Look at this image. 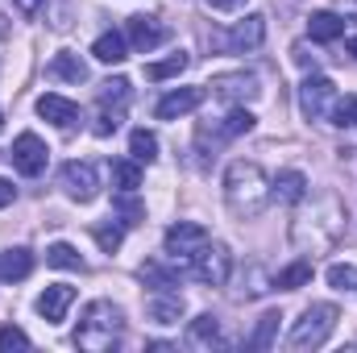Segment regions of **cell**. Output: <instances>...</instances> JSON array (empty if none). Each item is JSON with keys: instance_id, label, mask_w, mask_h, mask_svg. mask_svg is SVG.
Instances as JSON below:
<instances>
[{"instance_id": "obj_1", "label": "cell", "mask_w": 357, "mask_h": 353, "mask_svg": "<svg viewBox=\"0 0 357 353\" xmlns=\"http://www.w3.org/2000/svg\"><path fill=\"white\" fill-rule=\"evenodd\" d=\"M225 200H229V208H233L237 216H258L270 204L266 171H262L258 163H245V158L229 163V171H225Z\"/></svg>"}, {"instance_id": "obj_2", "label": "cell", "mask_w": 357, "mask_h": 353, "mask_svg": "<svg viewBox=\"0 0 357 353\" xmlns=\"http://www.w3.org/2000/svg\"><path fill=\"white\" fill-rule=\"evenodd\" d=\"M116 337H121V312L108 299L88 303V312H84V320L75 329V345L79 350H91V353H104V350L116 345Z\"/></svg>"}, {"instance_id": "obj_3", "label": "cell", "mask_w": 357, "mask_h": 353, "mask_svg": "<svg viewBox=\"0 0 357 353\" xmlns=\"http://www.w3.org/2000/svg\"><path fill=\"white\" fill-rule=\"evenodd\" d=\"M337 320H341L337 303H312V308L295 320L287 345H291V350H320V345L337 333Z\"/></svg>"}, {"instance_id": "obj_4", "label": "cell", "mask_w": 357, "mask_h": 353, "mask_svg": "<svg viewBox=\"0 0 357 353\" xmlns=\"http://www.w3.org/2000/svg\"><path fill=\"white\" fill-rule=\"evenodd\" d=\"M337 104H341V91H337V84H333L328 75H307V80H303V88H299V108H303L307 121H333Z\"/></svg>"}, {"instance_id": "obj_5", "label": "cell", "mask_w": 357, "mask_h": 353, "mask_svg": "<svg viewBox=\"0 0 357 353\" xmlns=\"http://www.w3.org/2000/svg\"><path fill=\"white\" fill-rule=\"evenodd\" d=\"M187 274L195 283H208V287H225L229 274H233V254L225 246H204L187 258Z\"/></svg>"}, {"instance_id": "obj_6", "label": "cell", "mask_w": 357, "mask_h": 353, "mask_svg": "<svg viewBox=\"0 0 357 353\" xmlns=\"http://www.w3.org/2000/svg\"><path fill=\"white\" fill-rule=\"evenodd\" d=\"M8 158H13V167H17L25 179H38L42 171H46V163H50V150H46V142H42L38 133H21V137L13 142Z\"/></svg>"}, {"instance_id": "obj_7", "label": "cell", "mask_w": 357, "mask_h": 353, "mask_svg": "<svg viewBox=\"0 0 357 353\" xmlns=\"http://www.w3.org/2000/svg\"><path fill=\"white\" fill-rule=\"evenodd\" d=\"M167 33H171V29H167L158 17H146V13H133V17L125 21V38H129V46L142 50V54L158 50V46L167 42Z\"/></svg>"}, {"instance_id": "obj_8", "label": "cell", "mask_w": 357, "mask_h": 353, "mask_svg": "<svg viewBox=\"0 0 357 353\" xmlns=\"http://www.w3.org/2000/svg\"><path fill=\"white\" fill-rule=\"evenodd\" d=\"M162 246H167V254H171V258H191L195 250H204V246H208V229H204V225H195V220H178V225L167 229Z\"/></svg>"}, {"instance_id": "obj_9", "label": "cell", "mask_w": 357, "mask_h": 353, "mask_svg": "<svg viewBox=\"0 0 357 353\" xmlns=\"http://www.w3.org/2000/svg\"><path fill=\"white\" fill-rule=\"evenodd\" d=\"M59 183H63V191H67L71 200H79V204L96 200V191H100V175H96L91 163H67L63 175H59Z\"/></svg>"}, {"instance_id": "obj_10", "label": "cell", "mask_w": 357, "mask_h": 353, "mask_svg": "<svg viewBox=\"0 0 357 353\" xmlns=\"http://www.w3.org/2000/svg\"><path fill=\"white\" fill-rule=\"evenodd\" d=\"M266 42V17L262 13H250L245 21H237L233 25V33L225 38V46L229 50H258Z\"/></svg>"}, {"instance_id": "obj_11", "label": "cell", "mask_w": 357, "mask_h": 353, "mask_svg": "<svg viewBox=\"0 0 357 353\" xmlns=\"http://www.w3.org/2000/svg\"><path fill=\"white\" fill-rule=\"evenodd\" d=\"M204 104V88H178L171 96H162L158 100V121H175V117H187V112H195Z\"/></svg>"}, {"instance_id": "obj_12", "label": "cell", "mask_w": 357, "mask_h": 353, "mask_svg": "<svg viewBox=\"0 0 357 353\" xmlns=\"http://www.w3.org/2000/svg\"><path fill=\"white\" fill-rule=\"evenodd\" d=\"M71 303H75V287H67V283H54V287H46V291L38 295V312H42L50 324H59Z\"/></svg>"}, {"instance_id": "obj_13", "label": "cell", "mask_w": 357, "mask_h": 353, "mask_svg": "<svg viewBox=\"0 0 357 353\" xmlns=\"http://www.w3.org/2000/svg\"><path fill=\"white\" fill-rule=\"evenodd\" d=\"M212 91H216L220 100H254L262 88H258V75L237 71V75H216V80H212Z\"/></svg>"}, {"instance_id": "obj_14", "label": "cell", "mask_w": 357, "mask_h": 353, "mask_svg": "<svg viewBox=\"0 0 357 353\" xmlns=\"http://www.w3.org/2000/svg\"><path fill=\"white\" fill-rule=\"evenodd\" d=\"M38 112L46 117V121H54L59 129H71V125H79L84 117H79V104H71V100H63V96H42L38 100Z\"/></svg>"}, {"instance_id": "obj_15", "label": "cell", "mask_w": 357, "mask_h": 353, "mask_svg": "<svg viewBox=\"0 0 357 353\" xmlns=\"http://www.w3.org/2000/svg\"><path fill=\"white\" fill-rule=\"evenodd\" d=\"M307 195V175L303 171H282V175L270 183V200H282V204H299Z\"/></svg>"}, {"instance_id": "obj_16", "label": "cell", "mask_w": 357, "mask_h": 353, "mask_svg": "<svg viewBox=\"0 0 357 353\" xmlns=\"http://www.w3.org/2000/svg\"><path fill=\"white\" fill-rule=\"evenodd\" d=\"M50 75H54V80H67V84H88V63H84L79 54L63 50V54L50 59Z\"/></svg>"}, {"instance_id": "obj_17", "label": "cell", "mask_w": 357, "mask_h": 353, "mask_svg": "<svg viewBox=\"0 0 357 353\" xmlns=\"http://www.w3.org/2000/svg\"><path fill=\"white\" fill-rule=\"evenodd\" d=\"M307 33H312V42H337L345 33V17H337V13H312L307 17Z\"/></svg>"}, {"instance_id": "obj_18", "label": "cell", "mask_w": 357, "mask_h": 353, "mask_svg": "<svg viewBox=\"0 0 357 353\" xmlns=\"http://www.w3.org/2000/svg\"><path fill=\"white\" fill-rule=\"evenodd\" d=\"M29 270H33V254H29V250L17 246V250H4V254H0V283H17V278H25Z\"/></svg>"}, {"instance_id": "obj_19", "label": "cell", "mask_w": 357, "mask_h": 353, "mask_svg": "<svg viewBox=\"0 0 357 353\" xmlns=\"http://www.w3.org/2000/svg\"><path fill=\"white\" fill-rule=\"evenodd\" d=\"M91 54H96L100 63H125V33H121V29L100 33L96 46H91Z\"/></svg>"}, {"instance_id": "obj_20", "label": "cell", "mask_w": 357, "mask_h": 353, "mask_svg": "<svg viewBox=\"0 0 357 353\" xmlns=\"http://www.w3.org/2000/svg\"><path fill=\"white\" fill-rule=\"evenodd\" d=\"M250 129H254V112H250V108H233V112L216 125L212 137H216V142H229V137H241V133H250Z\"/></svg>"}, {"instance_id": "obj_21", "label": "cell", "mask_w": 357, "mask_h": 353, "mask_svg": "<svg viewBox=\"0 0 357 353\" xmlns=\"http://www.w3.org/2000/svg\"><path fill=\"white\" fill-rule=\"evenodd\" d=\"M108 171H112V187H116V191H137V187H142V167H137V158H133V163H129V158H116Z\"/></svg>"}, {"instance_id": "obj_22", "label": "cell", "mask_w": 357, "mask_h": 353, "mask_svg": "<svg viewBox=\"0 0 357 353\" xmlns=\"http://www.w3.org/2000/svg\"><path fill=\"white\" fill-rule=\"evenodd\" d=\"M150 316L158 324H178L183 320V295H154L150 299Z\"/></svg>"}, {"instance_id": "obj_23", "label": "cell", "mask_w": 357, "mask_h": 353, "mask_svg": "<svg viewBox=\"0 0 357 353\" xmlns=\"http://www.w3.org/2000/svg\"><path fill=\"white\" fill-rule=\"evenodd\" d=\"M146 283H154V287H175L178 278L187 274V266H162V262H142V270H137Z\"/></svg>"}, {"instance_id": "obj_24", "label": "cell", "mask_w": 357, "mask_h": 353, "mask_svg": "<svg viewBox=\"0 0 357 353\" xmlns=\"http://www.w3.org/2000/svg\"><path fill=\"white\" fill-rule=\"evenodd\" d=\"M303 283H312V262L307 258H299V262H291L287 270L274 274V287H282V291H299Z\"/></svg>"}, {"instance_id": "obj_25", "label": "cell", "mask_w": 357, "mask_h": 353, "mask_svg": "<svg viewBox=\"0 0 357 353\" xmlns=\"http://www.w3.org/2000/svg\"><path fill=\"white\" fill-rule=\"evenodd\" d=\"M129 154H133L137 163H154V158H158V137H154L150 129H133V133H129Z\"/></svg>"}, {"instance_id": "obj_26", "label": "cell", "mask_w": 357, "mask_h": 353, "mask_svg": "<svg viewBox=\"0 0 357 353\" xmlns=\"http://www.w3.org/2000/svg\"><path fill=\"white\" fill-rule=\"evenodd\" d=\"M187 341H191V345H216V341H220V324H216V316H195L191 329H187Z\"/></svg>"}, {"instance_id": "obj_27", "label": "cell", "mask_w": 357, "mask_h": 353, "mask_svg": "<svg viewBox=\"0 0 357 353\" xmlns=\"http://www.w3.org/2000/svg\"><path fill=\"white\" fill-rule=\"evenodd\" d=\"M278 312H262L258 316V329H254V337H250V350H270L274 345V337H278Z\"/></svg>"}, {"instance_id": "obj_28", "label": "cell", "mask_w": 357, "mask_h": 353, "mask_svg": "<svg viewBox=\"0 0 357 353\" xmlns=\"http://www.w3.org/2000/svg\"><path fill=\"white\" fill-rule=\"evenodd\" d=\"M46 262L59 266V270H84V258H79L75 246H67V241H54V246L46 250Z\"/></svg>"}, {"instance_id": "obj_29", "label": "cell", "mask_w": 357, "mask_h": 353, "mask_svg": "<svg viewBox=\"0 0 357 353\" xmlns=\"http://www.w3.org/2000/svg\"><path fill=\"white\" fill-rule=\"evenodd\" d=\"M187 63H191V59L178 50V54L162 59V63H150V67H146V80H154V84H158V80H171V75H178V71H187Z\"/></svg>"}, {"instance_id": "obj_30", "label": "cell", "mask_w": 357, "mask_h": 353, "mask_svg": "<svg viewBox=\"0 0 357 353\" xmlns=\"http://www.w3.org/2000/svg\"><path fill=\"white\" fill-rule=\"evenodd\" d=\"M121 121H125V112H121V108H112V104H100L91 133H96V137H112V133L121 129Z\"/></svg>"}, {"instance_id": "obj_31", "label": "cell", "mask_w": 357, "mask_h": 353, "mask_svg": "<svg viewBox=\"0 0 357 353\" xmlns=\"http://www.w3.org/2000/svg\"><path fill=\"white\" fill-rule=\"evenodd\" d=\"M125 100H129V80H125V75H116V80H108V84H100V104H112V108H125Z\"/></svg>"}, {"instance_id": "obj_32", "label": "cell", "mask_w": 357, "mask_h": 353, "mask_svg": "<svg viewBox=\"0 0 357 353\" xmlns=\"http://www.w3.org/2000/svg\"><path fill=\"white\" fill-rule=\"evenodd\" d=\"M91 237H96V246H100L104 254H112V250H121L125 229H121V225H96V229H91Z\"/></svg>"}, {"instance_id": "obj_33", "label": "cell", "mask_w": 357, "mask_h": 353, "mask_svg": "<svg viewBox=\"0 0 357 353\" xmlns=\"http://www.w3.org/2000/svg\"><path fill=\"white\" fill-rule=\"evenodd\" d=\"M116 212L125 216V225H142V220H146V208L133 200V191H121V195H116Z\"/></svg>"}, {"instance_id": "obj_34", "label": "cell", "mask_w": 357, "mask_h": 353, "mask_svg": "<svg viewBox=\"0 0 357 353\" xmlns=\"http://www.w3.org/2000/svg\"><path fill=\"white\" fill-rule=\"evenodd\" d=\"M328 283L337 287V291H345V287H357V270L349 262H337L328 266Z\"/></svg>"}, {"instance_id": "obj_35", "label": "cell", "mask_w": 357, "mask_h": 353, "mask_svg": "<svg viewBox=\"0 0 357 353\" xmlns=\"http://www.w3.org/2000/svg\"><path fill=\"white\" fill-rule=\"evenodd\" d=\"M0 350H4V353H8V350H29V337H25L21 329L4 324V329H0Z\"/></svg>"}, {"instance_id": "obj_36", "label": "cell", "mask_w": 357, "mask_h": 353, "mask_svg": "<svg viewBox=\"0 0 357 353\" xmlns=\"http://www.w3.org/2000/svg\"><path fill=\"white\" fill-rule=\"evenodd\" d=\"M13 4H17V13H21V17H33L46 0H13Z\"/></svg>"}, {"instance_id": "obj_37", "label": "cell", "mask_w": 357, "mask_h": 353, "mask_svg": "<svg viewBox=\"0 0 357 353\" xmlns=\"http://www.w3.org/2000/svg\"><path fill=\"white\" fill-rule=\"evenodd\" d=\"M13 200H17V187H13L8 179H0V208H8Z\"/></svg>"}, {"instance_id": "obj_38", "label": "cell", "mask_w": 357, "mask_h": 353, "mask_svg": "<svg viewBox=\"0 0 357 353\" xmlns=\"http://www.w3.org/2000/svg\"><path fill=\"white\" fill-rule=\"evenodd\" d=\"M295 63H299V67H316V59L307 54V46H303V42L295 46Z\"/></svg>"}, {"instance_id": "obj_39", "label": "cell", "mask_w": 357, "mask_h": 353, "mask_svg": "<svg viewBox=\"0 0 357 353\" xmlns=\"http://www.w3.org/2000/svg\"><path fill=\"white\" fill-rule=\"evenodd\" d=\"M208 4H212V8H220V13H233V8H241L245 0H208Z\"/></svg>"}, {"instance_id": "obj_40", "label": "cell", "mask_w": 357, "mask_h": 353, "mask_svg": "<svg viewBox=\"0 0 357 353\" xmlns=\"http://www.w3.org/2000/svg\"><path fill=\"white\" fill-rule=\"evenodd\" d=\"M349 125H357V100L349 104Z\"/></svg>"}, {"instance_id": "obj_41", "label": "cell", "mask_w": 357, "mask_h": 353, "mask_svg": "<svg viewBox=\"0 0 357 353\" xmlns=\"http://www.w3.org/2000/svg\"><path fill=\"white\" fill-rule=\"evenodd\" d=\"M349 54L357 59V38H349Z\"/></svg>"}, {"instance_id": "obj_42", "label": "cell", "mask_w": 357, "mask_h": 353, "mask_svg": "<svg viewBox=\"0 0 357 353\" xmlns=\"http://www.w3.org/2000/svg\"><path fill=\"white\" fill-rule=\"evenodd\" d=\"M0 129H4V112H0Z\"/></svg>"}]
</instances>
